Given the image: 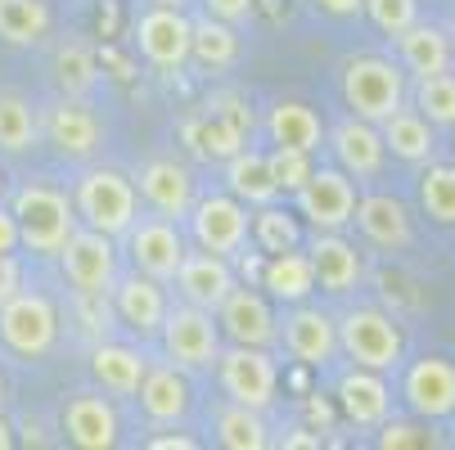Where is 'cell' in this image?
Here are the masks:
<instances>
[{
	"label": "cell",
	"mask_w": 455,
	"mask_h": 450,
	"mask_svg": "<svg viewBox=\"0 0 455 450\" xmlns=\"http://www.w3.org/2000/svg\"><path fill=\"white\" fill-rule=\"evenodd\" d=\"M406 91H411V77L397 59L387 54H352L343 59L339 68V95H343V108L352 117H365V122H383L393 117L397 108H406Z\"/></svg>",
	"instance_id": "1"
},
{
	"label": "cell",
	"mask_w": 455,
	"mask_h": 450,
	"mask_svg": "<svg viewBox=\"0 0 455 450\" xmlns=\"http://www.w3.org/2000/svg\"><path fill=\"white\" fill-rule=\"evenodd\" d=\"M10 212L19 221V243L36 257H59V248L68 243V234L82 225L77 208H73V194L59 189V185H45V180L19 185L14 199H10Z\"/></svg>",
	"instance_id": "2"
},
{
	"label": "cell",
	"mask_w": 455,
	"mask_h": 450,
	"mask_svg": "<svg viewBox=\"0 0 455 450\" xmlns=\"http://www.w3.org/2000/svg\"><path fill=\"white\" fill-rule=\"evenodd\" d=\"M339 320V356H347V365L374 369L393 378L406 360V334L383 306H347Z\"/></svg>",
	"instance_id": "3"
},
{
	"label": "cell",
	"mask_w": 455,
	"mask_h": 450,
	"mask_svg": "<svg viewBox=\"0 0 455 450\" xmlns=\"http://www.w3.org/2000/svg\"><path fill=\"white\" fill-rule=\"evenodd\" d=\"M73 208H77V221L100 230V234H113L122 239L126 225L140 217V194L126 171L117 167H86L73 185Z\"/></svg>",
	"instance_id": "4"
},
{
	"label": "cell",
	"mask_w": 455,
	"mask_h": 450,
	"mask_svg": "<svg viewBox=\"0 0 455 450\" xmlns=\"http://www.w3.org/2000/svg\"><path fill=\"white\" fill-rule=\"evenodd\" d=\"M154 343L163 347V360H172L185 374H212V365L226 347V338L217 329V315L204 311V306H189L180 297H172Z\"/></svg>",
	"instance_id": "5"
},
{
	"label": "cell",
	"mask_w": 455,
	"mask_h": 450,
	"mask_svg": "<svg viewBox=\"0 0 455 450\" xmlns=\"http://www.w3.org/2000/svg\"><path fill=\"white\" fill-rule=\"evenodd\" d=\"M217 388L226 401H239L248 410H271L275 397H280V360L271 347H239V343H226L217 365Z\"/></svg>",
	"instance_id": "6"
},
{
	"label": "cell",
	"mask_w": 455,
	"mask_h": 450,
	"mask_svg": "<svg viewBox=\"0 0 455 450\" xmlns=\"http://www.w3.org/2000/svg\"><path fill=\"white\" fill-rule=\"evenodd\" d=\"M248 217H252V208L248 203H239L230 189H212V194H199L189 203V212H185V239L194 243V248H208V252H217V257H243L252 243H248Z\"/></svg>",
	"instance_id": "7"
},
{
	"label": "cell",
	"mask_w": 455,
	"mask_h": 450,
	"mask_svg": "<svg viewBox=\"0 0 455 450\" xmlns=\"http://www.w3.org/2000/svg\"><path fill=\"white\" fill-rule=\"evenodd\" d=\"M0 343L23 360H45L59 343V306L41 288H19L0 302Z\"/></svg>",
	"instance_id": "8"
},
{
	"label": "cell",
	"mask_w": 455,
	"mask_h": 450,
	"mask_svg": "<svg viewBox=\"0 0 455 450\" xmlns=\"http://www.w3.org/2000/svg\"><path fill=\"white\" fill-rule=\"evenodd\" d=\"M126 248V257H132V271L158 280L172 288L180 262H185V252H189V239H185V225L172 221V217H158V212H140L132 225H126V234L117 239Z\"/></svg>",
	"instance_id": "9"
},
{
	"label": "cell",
	"mask_w": 455,
	"mask_h": 450,
	"mask_svg": "<svg viewBox=\"0 0 455 450\" xmlns=\"http://www.w3.org/2000/svg\"><path fill=\"white\" fill-rule=\"evenodd\" d=\"M59 271L77 297H108L113 280L122 275V248L113 234L77 225L68 234V243L59 248Z\"/></svg>",
	"instance_id": "10"
},
{
	"label": "cell",
	"mask_w": 455,
	"mask_h": 450,
	"mask_svg": "<svg viewBox=\"0 0 455 450\" xmlns=\"http://www.w3.org/2000/svg\"><path fill=\"white\" fill-rule=\"evenodd\" d=\"M275 347H284V356L293 365L307 369H334L339 360V320L334 311H324L320 302H289L280 311V338Z\"/></svg>",
	"instance_id": "11"
},
{
	"label": "cell",
	"mask_w": 455,
	"mask_h": 450,
	"mask_svg": "<svg viewBox=\"0 0 455 450\" xmlns=\"http://www.w3.org/2000/svg\"><path fill=\"white\" fill-rule=\"evenodd\" d=\"M293 212L307 221V230H352V212L361 189L356 180L334 167V162H315L311 176L302 180V189H293Z\"/></svg>",
	"instance_id": "12"
},
{
	"label": "cell",
	"mask_w": 455,
	"mask_h": 450,
	"mask_svg": "<svg viewBox=\"0 0 455 450\" xmlns=\"http://www.w3.org/2000/svg\"><path fill=\"white\" fill-rule=\"evenodd\" d=\"M189 32H194V14L172 5H145L132 23L136 54L163 77L189 68Z\"/></svg>",
	"instance_id": "13"
},
{
	"label": "cell",
	"mask_w": 455,
	"mask_h": 450,
	"mask_svg": "<svg viewBox=\"0 0 455 450\" xmlns=\"http://www.w3.org/2000/svg\"><path fill=\"white\" fill-rule=\"evenodd\" d=\"M402 406L424 419V423H442V419H455V360L428 351V356H415L411 365L402 360Z\"/></svg>",
	"instance_id": "14"
},
{
	"label": "cell",
	"mask_w": 455,
	"mask_h": 450,
	"mask_svg": "<svg viewBox=\"0 0 455 450\" xmlns=\"http://www.w3.org/2000/svg\"><path fill=\"white\" fill-rule=\"evenodd\" d=\"M302 248L324 297H352L365 284V252L347 239V230H311Z\"/></svg>",
	"instance_id": "15"
},
{
	"label": "cell",
	"mask_w": 455,
	"mask_h": 450,
	"mask_svg": "<svg viewBox=\"0 0 455 450\" xmlns=\"http://www.w3.org/2000/svg\"><path fill=\"white\" fill-rule=\"evenodd\" d=\"M212 315H217V329H221L226 343H239V347H271V351H275L280 311H275V302L267 297V288L235 284L230 297H226Z\"/></svg>",
	"instance_id": "16"
},
{
	"label": "cell",
	"mask_w": 455,
	"mask_h": 450,
	"mask_svg": "<svg viewBox=\"0 0 455 450\" xmlns=\"http://www.w3.org/2000/svg\"><path fill=\"white\" fill-rule=\"evenodd\" d=\"M167 306H172L167 284H158V280H149V275H140V271L117 275L113 288H108V311L117 315V325L132 334L136 343H154V338H158Z\"/></svg>",
	"instance_id": "17"
},
{
	"label": "cell",
	"mask_w": 455,
	"mask_h": 450,
	"mask_svg": "<svg viewBox=\"0 0 455 450\" xmlns=\"http://www.w3.org/2000/svg\"><path fill=\"white\" fill-rule=\"evenodd\" d=\"M41 136L68 162H86L104 149V126H100L95 108L86 104V95H63L59 104H50L41 113Z\"/></svg>",
	"instance_id": "18"
},
{
	"label": "cell",
	"mask_w": 455,
	"mask_h": 450,
	"mask_svg": "<svg viewBox=\"0 0 455 450\" xmlns=\"http://www.w3.org/2000/svg\"><path fill=\"white\" fill-rule=\"evenodd\" d=\"M352 225L370 248H379L387 257H406L415 248V217H411L406 199L387 194V189H370V194L356 199Z\"/></svg>",
	"instance_id": "19"
},
{
	"label": "cell",
	"mask_w": 455,
	"mask_h": 450,
	"mask_svg": "<svg viewBox=\"0 0 455 450\" xmlns=\"http://www.w3.org/2000/svg\"><path fill=\"white\" fill-rule=\"evenodd\" d=\"M59 432L68 437L77 450H113L122 441V419H117L113 397L100 392V388L68 392L63 414H59Z\"/></svg>",
	"instance_id": "20"
},
{
	"label": "cell",
	"mask_w": 455,
	"mask_h": 450,
	"mask_svg": "<svg viewBox=\"0 0 455 450\" xmlns=\"http://www.w3.org/2000/svg\"><path fill=\"white\" fill-rule=\"evenodd\" d=\"M324 149H330V162L343 167L356 185L365 180H379L383 167H387V149H383V136L379 126L365 122V117H339L334 126H324Z\"/></svg>",
	"instance_id": "21"
},
{
	"label": "cell",
	"mask_w": 455,
	"mask_h": 450,
	"mask_svg": "<svg viewBox=\"0 0 455 450\" xmlns=\"http://www.w3.org/2000/svg\"><path fill=\"white\" fill-rule=\"evenodd\" d=\"M334 401H339V410L352 428H370V432L397 414V397H393L387 374H374V369H361V365H347L339 374Z\"/></svg>",
	"instance_id": "22"
},
{
	"label": "cell",
	"mask_w": 455,
	"mask_h": 450,
	"mask_svg": "<svg viewBox=\"0 0 455 450\" xmlns=\"http://www.w3.org/2000/svg\"><path fill=\"white\" fill-rule=\"evenodd\" d=\"M136 194H140V208L158 212V217H172V221H185L189 203L199 199V185H194V171L176 158H149L136 167L132 176Z\"/></svg>",
	"instance_id": "23"
},
{
	"label": "cell",
	"mask_w": 455,
	"mask_h": 450,
	"mask_svg": "<svg viewBox=\"0 0 455 450\" xmlns=\"http://www.w3.org/2000/svg\"><path fill=\"white\" fill-rule=\"evenodd\" d=\"M235 284H239V275H235L230 257H217V252L194 248V243H189L185 262H180V271H176V280H172V288H176L180 302L204 306V311H217V306L230 297Z\"/></svg>",
	"instance_id": "24"
},
{
	"label": "cell",
	"mask_w": 455,
	"mask_h": 450,
	"mask_svg": "<svg viewBox=\"0 0 455 450\" xmlns=\"http://www.w3.org/2000/svg\"><path fill=\"white\" fill-rule=\"evenodd\" d=\"M140 406V414L158 428H176L189 410H194V388H189V374L176 369L172 360H149L140 388L132 397Z\"/></svg>",
	"instance_id": "25"
},
{
	"label": "cell",
	"mask_w": 455,
	"mask_h": 450,
	"mask_svg": "<svg viewBox=\"0 0 455 450\" xmlns=\"http://www.w3.org/2000/svg\"><path fill=\"white\" fill-rule=\"evenodd\" d=\"M393 59L406 68V77H428V73H446L455 68V50H451V32L433 19H415L406 32L393 36Z\"/></svg>",
	"instance_id": "26"
},
{
	"label": "cell",
	"mask_w": 455,
	"mask_h": 450,
	"mask_svg": "<svg viewBox=\"0 0 455 450\" xmlns=\"http://www.w3.org/2000/svg\"><path fill=\"white\" fill-rule=\"evenodd\" d=\"M324 122L307 99H275L262 117V136L280 149H298V154H315L324 149Z\"/></svg>",
	"instance_id": "27"
},
{
	"label": "cell",
	"mask_w": 455,
	"mask_h": 450,
	"mask_svg": "<svg viewBox=\"0 0 455 450\" xmlns=\"http://www.w3.org/2000/svg\"><path fill=\"white\" fill-rule=\"evenodd\" d=\"M379 136H383L387 158H397V162H406V167H424V162H433L437 149H442L437 126H433L428 117H419L411 104L397 108L393 117H383V122H379Z\"/></svg>",
	"instance_id": "28"
},
{
	"label": "cell",
	"mask_w": 455,
	"mask_h": 450,
	"mask_svg": "<svg viewBox=\"0 0 455 450\" xmlns=\"http://www.w3.org/2000/svg\"><path fill=\"white\" fill-rule=\"evenodd\" d=\"M145 369H149L145 343L140 347L136 343H95V351H91V378L108 397H136Z\"/></svg>",
	"instance_id": "29"
},
{
	"label": "cell",
	"mask_w": 455,
	"mask_h": 450,
	"mask_svg": "<svg viewBox=\"0 0 455 450\" xmlns=\"http://www.w3.org/2000/svg\"><path fill=\"white\" fill-rule=\"evenodd\" d=\"M226 189L248 203V208H262V203H275L280 199V189L271 180V162H267V149H257V145H243L226 158Z\"/></svg>",
	"instance_id": "30"
},
{
	"label": "cell",
	"mask_w": 455,
	"mask_h": 450,
	"mask_svg": "<svg viewBox=\"0 0 455 450\" xmlns=\"http://www.w3.org/2000/svg\"><path fill=\"white\" fill-rule=\"evenodd\" d=\"M239 59H243V36H239V28H230V23H221V19H208V14L194 19L189 63H199L204 73H230Z\"/></svg>",
	"instance_id": "31"
},
{
	"label": "cell",
	"mask_w": 455,
	"mask_h": 450,
	"mask_svg": "<svg viewBox=\"0 0 455 450\" xmlns=\"http://www.w3.org/2000/svg\"><path fill=\"white\" fill-rule=\"evenodd\" d=\"M262 288L271 302L289 306V302H307L315 293V275L307 262V248H289V252H271L267 271H262Z\"/></svg>",
	"instance_id": "32"
},
{
	"label": "cell",
	"mask_w": 455,
	"mask_h": 450,
	"mask_svg": "<svg viewBox=\"0 0 455 450\" xmlns=\"http://www.w3.org/2000/svg\"><path fill=\"white\" fill-rule=\"evenodd\" d=\"M212 432H217V446H226V450H267V446H275L267 414L262 410H248L239 401H221L217 406Z\"/></svg>",
	"instance_id": "33"
},
{
	"label": "cell",
	"mask_w": 455,
	"mask_h": 450,
	"mask_svg": "<svg viewBox=\"0 0 455 450\" xmlns=\"http://www.w3.org/2000/svg\"><path fill=\"white\" fill-rule=\"evenodd\" d=\"M302 217L293 212V208H280V199L275 203H262V208H252V217H248V243L257 248V252H289V248H302Z\"/></svg>",
	"instance_id": "34"
},
{
	"label": "cell",
	"mask_w": 455,
	"mask_h": 450,
	"mask_svg": "<svg viewBox=\"0 0 455 450\" xmlns=\"http://www.w3.org/2000/svg\"><path fill=\"white\" fill-rule=\"evenodd\" d=\"M41 140V113L28 95L0 91V154H32Z\"/></svg>",
	"instance_id": "35"
},
{
	"label": "cell",
	"mask_w": 455,
	"mask_h": 450,
	"mask_svg": "<svg viewBox=\"0 0 455 450\" xmlns=\"http://www.w3.org/2000/svg\"><path fill=\"white\" fill-rule=\"evenodd\" d=\"M406 104L419 117H428L437 131H451V126H455V68L428 73V77H411Z\"/></svg>",
	"instance_id": "36"
},
{
	"label": "cell",
	"mask_w": 455,
	"mask_h": 450,
	"mask_svg": "<svg viewBox=\"0 0 455 450\" xmlns=\"http://www.w3.org/2000/svg\"><path fill=\"white\" fill-rule=\"evenodd\" d=\"M185 140H189V149L194 154H204L208 162H226L235 149H243L248 145V136L239 131L235 122H226L221 113H212V108H204L199 117H194L189 126H185Z\"/></svg>",
	"instance_id": "37"
},
{
	"label": "cell",
	"mask_w": 455,
	"mask_h": 450,
	"mask_svg": "<svg viewBox=\"0 0 455 450\" xmlns=\"http://www.w3.org/2000/svg\"><path fill=\"white\" fill-rule=\"evenodd\" d=\"M50 36V5L45 0H0V41L5 45H41Z\"/></svg>",
	"instance_id": "38"
},
{
	"label": "cell",
	"mask_w": 455,
	"mask_h": 450,
	"mask_svg": "<svg viewBox=\"0 0 455 450\" xmlns=\"http://www.w3.org/2000/svg\"><path fill=\"white\" fill-rule=\"evenodd\" d=\"M419 208L433 225L455 230V162H424L419 176Z\"/></svg>",
	"instance_id": "39"
},
{
	"label": "cell",
	"mask_w": 455,
	"mask_h": 450,
	"mask_svg": "<svg viewBox=\"0 0 455 450\" xmlns=\"http://www.w3.org/2000/svg\"><path fill=\"white\" fill-rule=\"evenodd\" d=\"M54 82L63 95H91L95 86V59L82 41H63L54 50Z\"/></svg>",
	"instance_id": "40"
},
{
	"label": "cell",
	"mask_w": 455,
	"mask_h": 450,
	"mask_svg": "<svg viewBox=\"0 0 455 450\" xmlns=\"http://www.w3.org/2000/svg\"><path fill=\"white\" fill-rule=\"evenodd\" d=\"M419 14H424V0H365L361 5V19H370V28L387 41L406 32Z\"/></svg>",
	"instance_id": "41"
},
{
	"label": "cell",
	"mask_w": 455,
	"mask_h": 450,
	"mask_svg": "<svg viewBox=\"0 0 455 450\" xmlns=\"http://www.w3.org/2000/svg\"><path fill=\"white\" fill-rule=\"evenodd\" d=\"M267 162H271V180H275V189H280V199H289L293 189H302V180L311 176L315 154H298V149L271 145V149H267Z\"/></svg>",
	"instance_id": "42"
},
{
	"label": "cell",
	"mask_w": 455,
	"mask_h": 450,
	"mask_svg": "<svg viewBox=\"0 0 455 450\" xmlns=\"http://www.w3.org/2000/svg\"><path fill=\"white\" fill-rule=\"evenodd\" d=\"M199 10H204L208 19L230 23V28H243V23H252V14H257V0H199Z\"/></svg>",
	"instance_id": "43"
},
{
	"label": "cell",
	"mask_w": 455,
	"mask_h": 450,
	"mask_svg": "<svg viewBox=\"0 0 455 450\" xmlns=\"http://www.w3.org/2000/svg\"><path fill=\"white\" fill-rule=\"evenodd\" d=\"M208 108H212V113H221L226 122H235L243 136L252 131V108L243 104V95H239V91H217V95L208 99Z\"/></svg>",
	"instance_id": "44"
},
{
	"label": "cell",
	"mask_w": 455,
	"mask_h": 450,
	"mask_svg": "<svg viewBox=\"0 0 455 450\" xmlns=\"http://www.w3.org/2000/svg\"><path fill=\"white\" fill-rule=\"evenodd\" d=\"M23 288V271H19V257L14 252H0V302L14 297Z\"/></svg>",
	"instance_id": "45"
},
{
	"label": "cell",
	"mask_w": 455,
	"mask_h": 450,
	"mask_svg": "<svg viewBox=\"0 0 455 450\" xmlns=\"http://www.w3.org/2000/svg\"><path fill=\"white\" fill-rule=\"evenodd\" d=\"M145 446H149V450H199L204 441L189 437V432H163V437H149Z\"/></svg>",
	"instance_id": "46"
},
{
	"label": "cell",
	"mask_w": 455,
	"mask_h": 450,
	"mask_svg": "<svg viewBox=\"0 0 455 450\" xmlns=\"http://www.w3.org/2000/svg\"><path fill=\"white\" fill-rule=\"evenodd\" d=\"M311 5H315L320 14H330V19H361L365 0H311Z\"/></svg>",
	"instance_id": "47"
},
{
	"label": "cell",
	"mask_w": 455,
	"mask_h": 450,
	"mask_svg": "<svg viewBox=\"0 0 455 450\" xmlns=\"http://www.w3.org/2000/svg\"><path fill=\"white\" fill-rule=\"evenodd\" d=\"M23 243H19V221H14V212L10 208H0V252H19Z\"/></svg>",
	"instance_id": "48"
},
{
	"label": "cell",
	"mask_w": 455,
	"mask_h": 450,
	"mask_svg": "<svg viewBox=\"0 0 455 450\" xmlns=\"http://www.w3.org/2000/svg\"><path fill=\"white\" fill-rule=\"evenodd\" d=\"M280 446H289V450H293V446H307V450H320V437H315V432H307V428H293L289 437H280Z\"/></svg>",
	"instance_id": "49"
},
{
	"label": "cell",
	"mask_w": 455,
	"mask_h": 450,
	"mask_svg": "<svg viewBox=\"0 0 455 450\" xmlns=\"http://www.w3.org/2000/svg\"><path fill=\"white\" fill-rule=\"evenodd\" d=\"M19 446V437H14V423L5 419V410H0V450H14Z\"/></svg>",
	"instance_id": "50"
},
{
	"label": "cell",
	"mask_w": 455,
	"mask_h": 450,
	"mask_svg": "<svg viewBox=\"0 0 455 450\" xmlns=\"http://www.w3.org/2000/svg\"><path fill=\"white\" fill-rule=\"evenodd\" d=\"M149 5H172V10H189L194 0H149Z\"/></svg>",
	"instance_id": "51"
},
{
	"label": "cell",
	"mask_w": 455,
	"mask_h": 450,
	"mask_svg": "<svg viewBox=\"0 0 455 450\" xmlns=\"http://www.w3.org/2000/svg\"><path fill=\"white\" fill-rule=\"evenodd\" d=\"M0 410H5V374H0Z\"/></svg>",
	"instance_id": "52"
},
{
	"label": "cell",
	"mask_w": 455,
	"mask_h": 450,
	"mask_svg": "<svg viewBox=\"0 0 455 450\" xmlns=\"http://www.w3.org/2000/svg\"><path fill=\"white\" fill-rule=\"evenodd\" d=\"M446 32H451V50H455V19H451V28H446Z\"/></svg>",
	"instance_id": "53"
}]
</instances>
